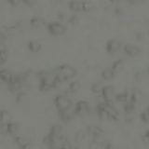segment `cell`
I'll list each match as a JSON object with an SVG mask.
<instances>
[{
  "label": "cell",
  "instance_id": "6da1fadb",
  "mask_svg": "<svg viewBox=\"0 0 149 149\" xmlns=\"http://www.w3.org/2000/svg\"><path fill=\"white\" fill-rule=\"evenodd\" d=\"M39 88L42 91H49L51 88H56L60 85L55 72H46L43 71L39 73Z\"/></svg>",
  "mask_w": 149,
  "mask_h": 149
},
{
  "label": "cell",
  "instance_id": "7a4b0ae2",
  "mask_svg": "<svg viewBox=\"0 0 149 149\" xmlns=\"http://www.w3.org/2000/svg\"><path fill=\"white\" fill-rule=\"evenodd\" d=\"M55 74L60 83H63L69 79H72L77 76V71L72 65L69 64H61L56 68Z\"/></svg>",
  "mask_w": 149,
  "mask_h": 149
},
{
  "label": "cell",
  "instance_id": "3957f363",
  "mask_svg": "<svg viewBox=\"0 0 149 149\" xmlns=\"http://www.w3.org/2000/svg\"><path fill=\"white\" fill-rule=\"evenodd\" d=\"M54 104L59 111H64L70 107L73 106V102L72 99L66 94H60L57 95L54 99Z\"/></svg>",
  "mask_w": 149,
  "mask_h": 149
},
{
  "label": "cell",
  "instance_id": "277c9868",
  "mask_svg": "<svg viewBox=\"0 0 149 149\" xmlns=\"http://www.w3.org/2000/svg\"><path fill=\"white\" fill-rule=\"evenodd\" d=\"M47 27H48V31L49 34L55 36L64 35L65 32H66V26L60 22H51L48 23Z\"/></svg>",
  "mask_w": 149,
  "mask_h": 149
},
{
  "label": "cell",
  "instance_id": "5b68a950",
  "mask_svg": "<svg viewBox=\"0 0 149 149\" xmlns=\"http://www.w3.org/2000/svg\"><path fill=\"white\" fill-rule=\"evenodd\" d=\"M101 104L102 107H104V111L106 112L109 120H113V121L119 120V112L113 105V104H108V102H102Z\"/></svg>",
  "mask_w": 149,
  "mask_h": 149
},
{
  "label": "cell",
  "instance_id": "8992f818",
  "mask_svg": "<svg viewBox=\"0 0 149 149\" xmlns=\"http://www.w3.org/2000/svg\"><path fill=\"white\" fill-rule=\"evenodd\" d=\"M115 96H116V91L113 86L111 85L104 86L101 93V98L102 99V101L108 102V104H113V101L115 100Z\"/></svg>",
  "mask_w": 149,
  "mask_h": 149
},
{
  "label": "cell",
  "instance_id": "52a82bcc",
  "mask_svg": "<svg viewBox=\"0 0 149 149\" xmlns=\"http://www.w3.org/2000/svg\"><path fill=\"white\" fill-rule=\"evenodd\" d=\"M74 112H76L77 116H85L90 113L91 111V105L88 104V102L85 100L78 101L76 104H74Z\"/></svg>",
  "mask_w": 149,
  "mask_h": 149
},
{
  "label": "cell",
  "instance_id": "ba28073f",
  "mask_svg": "<svg viewBox=\"0 0 149 149\" xmlns=\"http://www.w3.org/2000/svg\"><path fill=\"white\" fill-rule=\"evenodd\" d=\"M121 48H122V43L118 39H110L106 42L105 45V49L107 51V53H109L111 55L118 53L121 49Z\"/></svg>",
  "mask_w": 149,
  "mask_h": 149
},
{
  "label": "cell",
  "instance_id": "9c48e42d",
  "mask_svg": "<svg viewBox=\"0 0 149 149\" xmlns=\"http://www.w3.org/2000/svg\"><path fill=\"white\" fill-rule=\"evenodd\" d=\"M123 52L129 57H137L142 53V49L140 47L134 44H126L123 46Z\"/></svg>",
  "mask_w": 149,
  "mask_h": 149
},
{
  "label": "cell",
  "instance_id": "30bf717a",
  "mask_svg": "<svg viewBox=\"0 0 149 149\" xmlns=\"http://www.w3.org/2000/svg\"><path fill=\"white\" fill-rule=\"evenodd\" d=\"M15 78H16V76L12 72L9 71V70L5 69V68L0 69V79H1L3 82L9 85V84H11L15 80Z\"/></svg>",
  "mask_w": 149,
  "mask_h": 149
},
{
  "label": "cell",
  "instance_id": "8fae6325",
  "mask_svg": "<svg viewBox=\"0 0 149 149\" xmlns=\"http://www.w3.org/2000/svg\"><path fill=\"white\" fill-rule=\"evenodd\" d=\"M59 116H60V118L62 119L63 122H69L71 121L74 116L76 115V112H74V107L72 106L70 108L64 110V111H59Z\"/></svg>",
  "mask_w": 149,
  "mask_h": 149
},
{
  "label": "cell",
  "instance_id": "7c38bea8",
  "mask_svg": "<svg viewBox=\"0 0 149 149\" xmlns=\"http://www.w3.org/2000/svg\"><path fill=\"white\" fill-rule=\"evenodd\" d=\"M87 134L88 136H91V138L99 136V135H104V130H102L100 126L97 125H90L87 127V130H86Z\"/></svg>",
  "mask_w": 149,
  "mask_h": 149
},
{
  "label": "cell",
  "instance_id": "4fadbf2b",
  "mask_svg": "<svg viewBox=\"0 0 149 149\" xmlns=\"http://www.w3.org/2000/svg\"><path fill=\"white\" fill-rule=\"evenodd\" d=\"M68 8L74 12H83V1L72 0L68 3Z\"/></svg>",
  "mask_w": 149,
  "mask_h": 149
},
{
  "label": "cell",
  "instance_id": "5bb4252c",
  "mask_svg": "<svg viewBox=\"0 0 149 149\" xmlns=\"http://www.w3.org/2000/svg\"><path fill=\"white\" fill-rule=\"evenodd\" d=\"M30 25H31V27L37 29V28L44 27L46 25V22L43 18L38 17V16H35L30 20Z\"/></svg>",
  "mask_w": 149,
  "mask_h": 149
},
{
  "label": "cell",
  "instance_id": "9a60e30c",
  "mask_svg": "<svg viewBox=\"0 0 149 149\" xmlns=\"http://www.w3.org/2000/svg\"><path fill=\"white\" fill-rule=\"evenodd\" d=\"M12 121V116L7 110H1L0 111V124L8 125Z\"/></svg>",
  "mask_w": 149,
  "mask_h": 149
},
{
  "label": "cell",
  "instance_id": "2e32d148",
  "mask_svg": "<svg viewBox=\"0 0 149 149\" xmlns=\"http://www.w3.org/2000/svg\"><path fill=\"white\" fill-rule=\"evenodd\" d=\"M130 93L128 91H123V92H120V93H118V94H116L115 96V101L119 102V104H127L130 100Z\"/></svg>",
  "mask_w": 149,
  "mask_h": 149
},
{
  "label": "cell",
  "instance_id": "e0dca14e",
  "mask_svg": "<svg viewBox=\"0 0 149 149\" xmlns=\"http://www.w3.org/2000/svg\"><path fill=\"white\" fill-rule=\"evenodd\" d=\"M115 76H116V74L113 70H112L111 67H107V68L104 69L101 73L102 78L104 79V80H106V81L112 80V79L115 77Z\"/></svg>",
  "mask_w": 149,
  "mask_h": 149
},
{
  "label": "cell",
  "instance_id": "ac0fdd59",
  "mask_svg": "<svg viewBox=\"0 0 149 149\" xmlns=\"http://www.w3.org/2000/svg\"><path fill=\"white\" fill-rule=\"evenodd\" d=\"M28 49H29L31 52L33 53H37V52H39V51L41 50L42 49V45L39 43L38 41H36V40H31L28 42Z\"/></svg>",
  "mask_w": 149,
  "mask_h": 149
},
{
  "label": "cell",
  "instance_id": "d6986e66",
  "mask_svg": "<svg viewBox=\"0 0 149 149\" xmlns=\"http://www.w3.org/2000/svg\"><path fill=\"white\" fill-rule=\"evenodd\" d=\"M111 68L112 70L115 72V74H118L120 73L121 71H122V69L124 68V62H123V60H121V59H118V60H116L115 61V62L112 63L111 65Z\"/></svg>",
  "mask_w": 149,
  "mask_h": 149
},
{
  "label": "cell",
  "instance_id": "ffe728a7",
  "mask_svg": "<svg viewBox=\"0 0 149 149\" xmlns=\"http://www.w3.org/2000/svg\"><path fill=\"white\" fill-rule=\"evenodd\" d=\"M49 134L53 135V136L61 137V136H63V135H64L63 134V127L61 125L55 124V125L52 126V127H51Z\"/></svg>",
  "mask_w": 149,
  "mask_h": 149
},
{
  "label": "cell",
  "instance_id": "44dd1931",
  "mask_svg": "<svg viewBox=\"0 0 149 149\" xmlns=\"http://www.w3.org/2000/svg\"><path fill=\"white\" fill-rule=\"evenodd\" d=\"M81 88V84L79 81H72L71 83L68 85V91L67 93L70 94H74V93H77Z\"/></svg>",
  "mask_w": 149,
  "mask_h": 149
},
{
  "label": "cell",
  "instance_id": "7402d4cb",
  "mask_svg": "<svg viewBox=\"0 0 149 149\" xmlns=\"http://www.w3.org/2000/svg\"><path fill=\"white\" fill-rule=\"evenodd\" d=\"M19 129H20V127H19V124L16 123V122H11L8 123L7 125V132L8 134H11V135H14L16 134L18 132H19Z\"/></svg>",
  "mask_w": 149,
  "mask_h": 149
},
{
  "label": "cell",
  "instance_id": "603a6c76",
  "mask_svg": "<svg viewBox=\"0 0 149 149\" xmlns=\"http://www.w3.org/2000/svg\"><path fill=\"white\" fill-rule=\"evenodd\" d=\"M140 119L143 123H149V105H147L141 113H140Z\"/></svg>",
  "mask_w": 149,
  "mask_h": 149
},
{
  "label": "cell",
  "instance_id": "cb8c5ba5",
  "mask_svg": "<svg viewBox=\"0 0 149 149\" xmlns=\"http://www.w3.org/2000/svg\"><path fill=\"white\" fill-rule=\"evenodd\" d=\"M87 132H83V130H79V132H77L76 137H74V142H76L77 144H80L83 142H85V140L87 138Z\"/></svg>",
  "mask_w": 149,
  "mask_h": 149
},
{
  "label": "cell",
  "instance_id": "d4e9b609",
  "mask_svg": "<svg viewBox=\"0 0 149 149\" xmlns=\"http://www.w3.org/2000/svg\"><path fill=\"white\" fill-rule=\"evenodd\" d=\"M15 143L17 144V146H19V148H22V146H26L30 142L26 137H23V136H17L15 138Z\"/></svg>",
  "mask_w": 149,
  "mask_h": 149
},
{
  "label": "cell",
  "instance_id": "484cf974",
  "mask_svg": "<svg viewBox=\"0 0 149 149\" xmlns=\"http://www.w3.org/2000/svg\"><path fill=\"white\" fill-rule=\"evenodd\" d=\"M102 88H104V86H102L100 82H96V83H93L92 85H91V91L92 93H94V94H99V95H101L102 91Z\"/></svg>",
  "mask_w": 149,
  "mask_h": 149
},
{
  "label": "cell",
  "instance_id": "4316f807",
  "mask_svg": "<svg viewBox=\"0 0 149 149\" xmlns=\"http://www.w3.org/2000/svg\"><path fill=\"white\" fill-rule=\"evenodd\" d=\"M93 8L92 4L88 1H83V12H88L91 10Z\"/></svg>",
  "mask_w": 149,
  "mask_h": 149
},
{
  "label": "cell",
  "instance_id": "83f0119b",
  "mask_svg": "<svg viewBox=\"0 0 149 149\" xmlns=\"http://www.w3.org/2000/svg\"><path fill=\"white\" fill-rule=\"evenodd\" d=\"M78 22H79V18L77 15H73L68 19V22L71 23V24H73V25L77 24Z\"/></svg>",
  "mask_w": 149,
  "mask_h": 149
},
{
  "label": "cell",
  "instance_id": "f1b7e54d",
  "mask_svg": "<svg viewBox=\"0 0 149 149\" xmlns=\"http://www.w3.org/2000/svg\"><path fill=\"white\" fill-rule=\"evenodd\" d=\"M22 2L27 7H33L37 3V0H22Z\"/></svg>",
  "mask_w": 149,
  "mask_h": 149
},
{
  "label": "cell",
  "instance_id": "f546056e",
  "mask_svg": "<svg viewBox=\"0 0 149 149\" xmlns=\"http://www.w3.org/2000/svg\"><path fill=\"white\" fill-rule=\"evenodd\" d=\"M0 59L6 62L8 59V52L6 49H0Z\"/></svg>",
  "mask_w": 149,
  "mask_h": 149
},
{
  "label": "cell",
  "instance_id": "4dcf8cb0",
  "mask_svg": "<svg viewBox=\"0 0 149 149\" xmlns=\"http://www.w3.org/2000/svg\"><path fill=\"white\" fill-rule=\"evenodd\" d=\"M7 2L10 5L11 7H18L22 3V0H7Z\"/></svg>",
  "mask_w": 149,
  "mask_h": 149
},
{
  "label": "cell",
  "instance_id": "1f68e13d",
  "mask_svg": "<svg viewBox=\"0 0 149 149\" xmlns=\"http://www.w3.org/2000/svg\"><path fill=\"white\" fill-rule=\"evenodd\" d=\"M102 147H104V149H116V147L112 144L110 142H105L104 143V146H102Z\"/></svg>",
  "mask_w": 149,
  "mask_h": 149
},
{
  "label": "cell",
  "instance_id": "d6a6232c",
  "mask_svg": "<svg viewBox=\"0 0 149 149\" xmlns=\"http://www.w3.org/2000/svg\"><path fill=\"white\" fill-rule=\"evenodd\" d=\"M143 141H146V143H149V130H146V132L143 133Z\"/></svg>",
  "mask_w": 149,
  "mask_h": 149
},
{
  "label": "cell",
  "instance_id": "836d02e7",
  "mask_svg": "<svg viewBox=\"0 0 149 149\" xmlns=\"http://www.w3.org/2000/svg\"><path fill=\"white\" fill-rule=\"evenodd\" d=\"M20 149H33V148H32L31 143H29L28 144H26V146H22V148H20Z\"/></svg>",
  "mask_w": 149,
  "mask_h": 149
},
{
  "label": "cell",
  "instance_id": "e575fe53",
  "mask_svg": "<svg viewBox=\"0 0 149 149\" xmlns=\"http://www.w3.org/2000/svg\"><path fill=\"white\" fill-rule=\"evenodd\" d=\"M4 63H5V62H4V61H2L1 59H0V65H2V64H3Z\"/></svg>",
  "mask_w": 149,
  "mask_h": 149
},
{
  "label": "cell",
  "instance_id": "d590c367",
  "mask_svg": "<svg viewBox=\"0 0 149 149\" xmlns=\"http://www.w3.org/2000/svg\"><path fill=\"white\" fill-rule=\"evenodd\" d=\"M147 36H149V29H148V30H147Z\"/></svg>",
  "mask_w": 149,
  "mask_h": 149
},
{
  "label": "cell",
  "instance_id": "8d00e7d4",
  "mask_svg": "<svg viewBox=\"0 0 149 149\" xmlns=\"http://www.w3.org/2000/svg\"><path fill=\"white\" fill-rule=\"evenodd\" d=\"M147 73H148V74H149V66H148V68H147Z\"/></svg>",
  "mask_w": 149,
  "mask_h": 149
},
{
  "label": "cell",
  "instance_id": "74e56055",
  "mask_svg": "<svg viewBox=\"0 0 149 149\" xmlns=\"http://www.w3.org/2000/svg\"><path fill=\"white\" fill-rule=\"evenodd\" d=\"M59 149H64V148H59Z\"/></svg>",
  "mask_w": 149,
  "mask_h": 149
},
{
  "label": "cell",
  "instance_id": "f35d334b",
  "mask_svg": "<svg viewBox=\"0 0 149 149\" xmlns=\"http://www.w3.org/2000/svg\"><path fill=\"white\" fill-rule=\"evenodd\" d=\"M57 1H61V0H57Z\"/></svg>",
  "mask_w": 149,
  "mask_h": 149
}]
</instances>
